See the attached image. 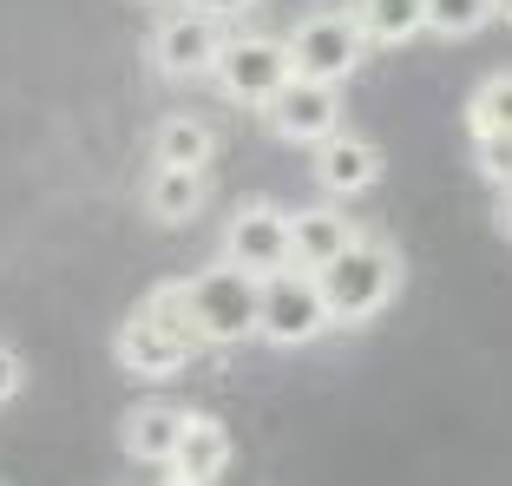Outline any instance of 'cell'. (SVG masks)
Wrapping results in <instances>:
<instances>
[{"instance_id":"22","label":"cell","mask_w":512,"mask_h":486,"mask_svg":"<svg viewBox=\"0 0 512 486\" xmlns=\"http://www.w3.org/2000/svg\"><path fill=\"white\" fill-rule=\"evenodd\" d=\"M499 237H512V184H499Z\"/></svg>"},{"instance_id":"5","label":"cell","mask_w":512,"mask_h":486,"mask_svg":"<svg viewBox=\"0 0 512 486\" xmlns=\"http://www.w3.org/2000/svg\"><path fill=\"white\" fill-rule=\"evenodd\" d=\"M283 46H289V73L329 79V86H342L368 53V40H362V27H355L348 7H316V14H302Z\"/></svg>"},{"instance_id":"8","label":"cell","mask_w":512,"mask_h":486,"mask_svg":"<svg viewBox=\"0 0 512 486\" xmlns=\"http://www.w3.org/2000/svg\"><path fill=\"white\" fill-rule=\"evenodd\" d=\"M217 46H224V20L204 7H178L151 27V66L165 79H211Z\"/></svg>"},{"instance_id":"13","label":"cell","mask_w":512,"mask_h":486,"mask_svg":"<svg viewBox=\"0 0 512 486\" xmlns=\"http://www.w3.org/2000/svg\"><path fill=\"white\" fill-rule=\"evenodd\" d=\"M211 204V171H184V165H151L145 178V211L158 224H191Z\"/></svg>"},{"instance_id":"2","label":"cell","mask_w":512,"mask_h":486,"mask_svg":"<svg viewBox=\"0 0 512 486\" xmlns=\"http://www.w3.org/2000/svg\"><path fill=\"white\" fill-rule=\"evenodd\" d=\"M316 289H322V309H329V322H342V329H362V322H375L381 309L401 296V250L381 237H355L342 250V257H329L316 270Z\"/></svg>"},{"instance_id":"9","label":"cell","mask_w":512,"mask_h":486,"mask_svg":"<svg viewBox=\"0 0 512 486\" xmlns=\"http://www.w3.org/2000/svg\"><path fill=\"white\" fill-rule=\"evenodd\" d=\"M224 263L250 276H270L289 263V211L270 198H243L237 211L224 217Z\"/></svg>"},{"instance_id":"17","label":"cell","mask_w":512,"mask_h":486,"mask_svg":"<svg viewBox=\"0 0 512 486\" xmlns=\"http://www.w3.org/2000/svg\"><path fill=\"white\" fill-rule=\"evenodd\" d=\"M467 132H512V66H499V73H486L480 86H473L467 99Z\"/></svg>"},{"instance_id":"21","label":"cell","mask_w":512,"mask_h":486,"mask_svg":"<svg viewBox=\"0 0 512 486\" xmlns=\"http://www.w3.org/2000/svg\"><path fill=\"white\" fill-rule=\"evenodd\" d=\"M191 7H204V14H217V20H237V14H250L256 0H191Z\"/></svg>"},{"instance_id":"15","label":"cell","mask_w":512,"mask_h":486,"mask_svg":"<svg viewBox=\"0 0 512 486\" xmlns=\"http://www.w3.org/2000/svg\"><path fill=\"white\" fill-rule=\"evenodd\" d=\"M178 434H184V408H171V401H145V408L125 414L119 447L138 460V467H165L171 447H178Z\"/></svg>"},{"instance_id":"23","label":"cell","mask_w":512,"mask_h":486,"mask_svg":"<svg viewBox=\"0 0 512 486\" xmlns=\"http://www.w3.org/2000/svg\"><path fill=\"white\" fill-rule=\"evenodd\" d=\"M493 20H506V27H512V0H493Z\"/></svg>"},{"instance_id":"7","label":"cell","mask_w":512,"mask_h":486,"mask_svg":"<svg viewBox=\"0 0 512 486\" xmlns=\"http://www.w3.org/2000/svg\"><path fill=\"white\" fill-rule=\"evenodd\" d=\"M256 112L270 119V132L283 138V145H322V138L342 125V86L289 73V79H283V86H276Z\"/></svg>"},{"instance_id":"4","label":"cell","mask_w":512,"mask_h":486,"mask_svg":"<svg viewBox=\"0 0 512 486\" xmlns=\"http://www.w3.org/2000/svg\"><path fill=\"white\" fill-rule=\"evenodd\" d=\"M322 329H335L329 309H322V289H316V270H270L256 283V335L270 342V349H302V342H316Z\"/></svg>"},{"instance_id":"12","label":"cell","mask_w":512,"mask_h":486,"mask_svg":"<svg viewBox=\"0 0 512 486\" xmlns=\"http://www.w3.org/2000/svg\"><path fill=\"white\" fill-rule=\"evenodd\" d=\"M165 467H171L165 480H178V486L224 480V467H230V427L217 421V414H184V434H178V447H171Z\"/></svg>"},{"instance_id":"14","label":"cell","mask_w":512,"mask_h":486,"mask_svg":"<svg viewBox=\"0 0 512 486\" xmlns=\"http://www.w3.org/2000/svg\"><path fill=\"white\" fill-rule=\"evenodd\" d=\"M151 165H184V171H211L217 165V125L197 112H171L151 132Z\"/></svg>"},{"instance_id":"3","label":"cell","mask_w":512,"mask_h":486,"mask_svg":"<svg viewBox=\"0 0 512 486\" xmlns=\"http://www.w3.org/2000/svg\"><path fill=\"white\" fill-rule=\"evenodd\" d=\"M112 355H119L125 375L138 381H165V375H184V368L197 362V335L184 329V316L151 289V303L132 309V316L119 322V335H112Z\"/></svg>"},{"instance_id":"6","label":"cell","mask_w":512,"mask_h":486,"mask_svg":"<svg viewBox=\"0 0 512 486\" xmlns=\"http://www.w3.org/2000/svg\"><path fill=\"white\" fill-rule=\"evenodd\" d=\"M211 79L237 106H263L289 79V46L276 33H224V46H217V60H211Z\"/></svg>"},{"instance_id":"18","label":"cell","mask_w":512,"mask_h":486,"mask_svg":"<svg viewBox=\"0 0 512 486\" xmlns=\"http://www.w3.org/2000/svg\"><path fill=\"white\" fill-rule=\"evenodd\" d=\"M421 20L440 40H473L480 27H493V0H421Z\"/></svg>"},{"instance_id":"1","label":"cell","mask_w":512,"mask_h":486,"mask_svg":"<svg viewBox=\"0 0 512 486\" xmlns=\"http://www.w3.org/2000/svg\"><path fill=\"white\" fill-rule=\"evenodd\" d=\"M256 283L263 276L237 270V263H217V270L165 283L158 296L184 316V329L197 335V349H237V342L256 335Z\"/></svg>"},{"instance_id":"16","label":"cell","mask_w":512,"mask_h":486,"mask_svg":"<svg viewBox=\"0 0 512 486\" xmlns=\"http://www.w3.org/2000/svg\"><path fill=\"white\" fill-rule=\"evenodd\" d=\"M348 14H355L368 46H407L414 33H427L421 0H348Z\"/></svg>"},{"instance_id":"11","label":"cell","mask_w":512,"mask_h":486,"mask_svg":"<svg viewBox=\"0 0 512 486\" xmlns=\"http://www.w3.org/2000/svg\"><path fill=\"white\" fill-rule=\"evenodd\" d=\"M355 237H362V224L342 211V198L309 204V211H289V263H296V270H322V263L342 257Z\"/></svg>"},{"instance_id":"19","label":"cell","mask_w":512,"mask_h":486,"mask_svg":"<svg viewBox=\"0 0 512 486\" xmlns=\"http://www.w3.org/2000/svg\"><path fill=\"white\" fill-rule=\"evenodd\" d=\"M473 165L486 184H512V132H480L473 138Z\"/></svg>"},{"instance_id":"10","label":"cell","mask_w":512,"mask_h":486,"mask_svg":"<svg viewBox=\"0 0 512 486\" xmlns=\"http://www.w3.org/2000/svg\"><path fill=\"white\" fill-rule=\"evenodd\" d=\"M316 184H322V198H342V204L375 191L381 184V145L362 132H348V125H335L316 145Z\"/></svg>"},{"instance_id":"20","label":"cell","mask_w":512,"mask_h":486,"mask_svg":"<svg viewBox=\"0 0 512 486\" xmlns=\"http://www.w3.org/2000/svg\"><path fill=\"white\" fill-rule=\"evenodd\" d=\"M20 388H27V362H20V355L0 342V401H14Z\"/></svg>"}]
</instances>
